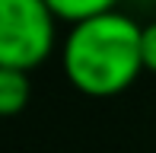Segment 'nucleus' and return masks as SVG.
<instances>
[{
    "label": "nucleus",
    "instance_id": "f257e3e1",
    "mask_svg": "<svg viewBox=\"0 0 156 153\" xmlns=\"http://www.w3.org/2000/svg\"><path fill=\"white\" fill-rule=\"evenodd\" d=\"M64 70L86 96H115L144 70V29L124 13H99L70 29Z\"/></svg>",
    "mask_w": 156,
    "mask_h": 153
},
{
    "label": "nucleus",
    "instance_id": "f03ea898",
    "mask_svg": "<svg viewBox=\"0 0 156 153\" xmlns=\"http://www.w3.org/2000/svg\"><path fill=\"white\" fill-rule=\"evenodd\" d=\"M54 19L45 0H0V67H38L54 48Z\"/></svg>",
    "mask_w": 156,
    "mask_h": 153
},
{
    "label": "nucleus",
    "instance_id": "7ed1b4c3",
    "mask_svg": "<svg viewBox=\"0 0 156 153\" xmlns=\"http://www.w3.org/2000/svg\"><path fill=\"white\" fill-rule=\"evenodd\" d=\"M29 102V76L26 70L0 67V115H16Z\"/></svg>",
    "mask_w": 156,
    "mask_h": 153
},
{
    "label": "nucleus",
    "instance_id": "20e7f679",
    "mask_svg": "<svg viewBox=\"0 0 156 153\" xmlns=\"http://www.w3.org/2000/svg\"><path fill=\"white\" fill-rule=\"evenodd\" d=\"M51 6V13L58 19H70V23H83V19H93L99 13H112V6L118 0H45Z\"/></svg>",
    "mask_w": 156,
    "mask_h": 153
},
{
    "label": "nucleus",
    "instance_id": "39448f33",
    "mask_svg": "<svg viewBox=\"0 0 156 153\" xmlns=\"http://www.w3.org/2000/svg\"><path fill=\"white\" fill-rule=\"evenodd\" d=\"M144 70L156 73V23L144 26Z\"/></svg>",
    "mask_w": 156,
    "mask_h": 153
}]
</instances>
